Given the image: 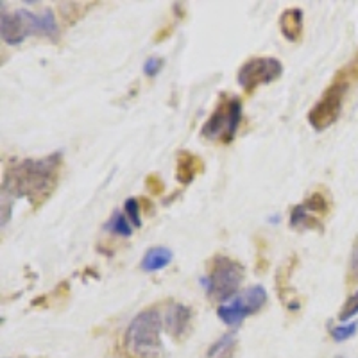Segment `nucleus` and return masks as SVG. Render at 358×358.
<instances>
[{
  "mask_svg": "<svg viewBox=\"0 0 358 358\" xmlns=\"http://www.w3.org/2000/svg\"><path fill=\"white\" fill-rule=\"evenodd\" d=\"M62 159V152H54L41 159H24L9 165L2 181L4 197H27L34 208L43 204L57 187Z\"/></svg>",
  "mask_w": 358,
  "mask_h": 358,
  "instance_id": "obj_1",
  "label": "nucleus"
},
{
  "mask_svg": "<svg viewBox=\"0 0 358 358\" xmlns=\"http://www.w3.org/2000/svg\"><path fill=\"white\" fill-rule=\"evenodd\" d=\"M163 326V315L156 308L140 312L126 330L124 346L127 353L133 358H162Z\"/></svg>",
  "mask_w": 358,
  "mask_h": 358,
  "instance_id": "obj_2",
  "label": "nucleus"
},
{
  "mask_svg": "<svg viewBox=\"0 0 358 358\" xmlns=\"http://www.w3.org/2000/svg\"><path fill=\"white\" fill-rule=\"evenodd\" d=\"M245 271L241 264L226 255H217L212 260L210 276L201 278V285L206 294L217 301H229L241 289Z\"/></svg>",
  "mask_w": 358,
  "mask_h": 358,
  "instance_id": "obj_3",
  "label": "nucleus"
},
{
  "mask_svg": "<svg viewBox=\"0 0 358 358\" xmlns=\"http://www.w3.org/2000/svg\"><path fill=\"white\" fill-rule=\"evenodd\" d=\"M242 122V101L231 95H222L215 110L204 122L201 134L210 142L231 143Z\"/></svg>",
  "mask_w": 358,
  "mask_h": 358,
  "instance_id": "obj_4",
  "label": "nucleus"
},
{
  "mask_svg": "<svg viewBox=\"0 0 358 358\" xmlns=\"http://www.w3.org/2000/svg\"><path fill=\"white\" fill-rule=\"evenodd\" d=\"M348 88H350V79L342 72H338L334 81H331V85L324 90L322 97L310 110L308 122L313 129L324 131L337 122V118L341 117Z\"/></svg>",
  "mask_w": 358,
  "mask_h": 358,
  "instance_id": "obj_5",
  "label": "nucleus"
},
{
  "mask_svg": "<svg viewBox=\"0 0 358 358\" xmlns=\"http://www.w3.org/2000/svg\"><path fill=\"white\" fill-rule=\"evenodd\" d=\"M267 303V290L262 285H252L229 301L222 303L217 308V315L222 322L229 326H238L245 317L257 313Z\"/></svg>",
  "mask_w": 358,
  "mask_h": 358,
  "instance_id": "obj_6",
  "label": "nucleus"
},
{
  "mask_svg": "<svg viewBox=\"0 0 358 358\" xmlns=\"http://www.w3.org/2000/svg\"><path fill=\"white\" fill-rule=\"evenodd\" d=\"M281 73L283 65L276 57H251L241 66L236 81L245 94H252L258 86L280 79Z\"/></svg>",
  "mask_w": 358,
  "mask_h": 358,
  "instance_id": "obj_7",
  "label": "nucleus"
},
{
  "mask_svg": "<svg viewBox=\"0 0 358 358\" xmlns=\"http://www.w3.org/2000/svg\"><path fill=\"white\" fill-rule=\"evenodd\" d=\"M0 34L8 45H20L29 34H34V13L27 9H17L11 13L2 9Z\"/></svg>",
  "mask_w": 358,
  "mask_h": 358,
  "instance_id": "obj_8",
  "label": "nucleus"
},
{
  "mask_svg": "<svg viewBox=\"0 0 358 358\" xmlns=\"http://www.w3.org/2000/svg\"><path fill=\"white\" fill-rule=\"evenodd\" d=\"M163 322H165V328H167L169 334L174 338H178V341H181V338L187 337L188 328H190V306L171 305L167 308V312H165V315H163Z\"/></svg>",
  "mask_w": 358,
  "mask_h": 358,
  "instance_id": "obj_9",
  "label": "nucleus"
},
{
  "mask_svg": "<svg viewBox=\"0 0 358 358\" xmlns=\"http://www.w3.org/2000/svg\"><path fill=\"white\" fill-rule=\"evenodd\" d=\"M204 171V163L199 156L188 151H181L176 162V179L181 185H190L197 174Z\"/></svg>",
  "mask_w": 358,
  "mask_h": 358,
  "instance_id": "obj_10",
  "label": "nucleus"
},
{
  "mask_svg": "<svg viewBox=\"0 0 358 358\" xmlns=\"http://www.w3.org/2000/svg\"><path fill=\"white\" fill-rule=\"evenodd\" d=\"M281 34L289 41H297L303 34V11L299 8H290L281 13L280 17Z\"/></svg>",
  "mask_w": 358,
  "mask_h": 358,
  "instance_id": "obj_11",
  "label": "nucleus"
},
{
  "mask_svg": "<svg viewBox=\"0 0 358 358\" xmlns=\"http://www.w3.org/2000/svg\"><path fill=\"white\" fill-rule=\"evenodd\" d=\"M172 262V251L167 248H151L142 260V268L147 273H156Z\"/></svg>",
  "mask_w": 358,
  "mask_h": 358,
  "instance_id": "obj_12",
  "label": "nucleus"
},
{
  "mask_svg": "<svg viewBox=\"0 0 358 358\" xmlns=\"http://www.w3.org/2000/svg\"><path fill=\"white\" fill-rule=\"evenodd\" d=\"M34 34H41V36L56 40L57 34H59V27H57V20L54 17L52 9L34 13Z\"/></svg>",
  "mask_w": 358,
  "mask_h": 358,
  "instance_id": "obj_13",
  "label": "nucleus"
},
{
  "mask_svg": "<svg viewBox=\"0 0 358 358\" xmlns=\"http://www.w3.org/2000/svg\"><path fill=\"white\" fill-rule=\"evenodd\" d=\"M290 226L296 229H315L319 228V220L310 217V212L303 204H297V206L292 208V213H290Z\"/></svg>",
  "mask_w": 358,
  "mask_h": 358,
  "instance_id": "obj_14",
  "label": "nucleus"
},
{
  "mask_svg": "<svg viewBox=\"0 0 358 358\" xmlns=\"http://www.w3.org/2000/svg\"><path fill=\"white\" fill-rule=\"evenodd\" d=\"M104 228H106L110 233H113V235H120V236H131V233H133L129 219L120 212H115Z\"/></svg>",
  "mask_w": 358,
  "mask_h": 358,
  "instance_id": "obj_15",
  "label": "nucleus"
},
{
  "mask_svg": "<svg viewBox=\"0 0 358 358\" xmlns=\"http://www.w3.org/2000/svg\"><path fill=\"white\" fill-rule=\"evenodd\" d=\"M303 206H305L310 213H321V215L328 213V210H330V203H328V199H326L322 194H319V192L312 194V196L303 203Z\"/></svg>",
  "mask_w": 358,
  "mask_h": 358,
  "instance_id": "obj_16",
  "label": "nucleus"
},
{
  "mask_svg": "<svg viewBox=\"0 0 358 358\" xmlns=\"http://www.w3.org/2000/svg\"><path fill=\"white\" fill-rule=\"evenodd\" d=\"M358 331V321L355 322H344V324H338L335 326V328H331V337H334V341L337 342H344L348 341V338L355 337V334Z\"/></svg>",
  "mask_w": 358,
  "mask_h": 358,
  "instance_id": "obj_17",
  "label": "nucleus"
},
{
  "mask_svg": "<svg viewBox=\"0 0 358 358\" xmlns=\"http://www.w3.org/2000/svg\"><path fill=\"white\" fill-rule=\"evenodd\" d=\"M124 210H126V217L129 219V222L133 224V226H142V219H140V204L136 199H127L126 203H124Z\"/></svg>",
  "mask_w": 358,
  "mask_h": 358,
  "instance_id": "obj_18",
  "label": "nucleus"
},
{
  "mask_svg": "<svg viewBox=\"0 0 358 358\" xmlns=\"http://www.w3.org/2000/svg\"><path fill=\"white\" fill-rule=\"evenodd\" d=\"M357 313H358V292H355L353 296L348 297V301L342 305L341 313H338V319L344 322L348 321V319L353 317V315H357Z\"/></svg>",
  "mask_w": 358,
  "mask_h": 358,
  "instance_id": "obj_19",
  "label": "nucleus"
},
{
  "mask_svg": "<svg viewBox=\"0 0 358 358\" xmlns=\"http://www.w3.org/2000/svg\"><path fill=\"white\" fill-rule=\"evenodd\" d=\"M233 344H235V335H233V334L231 335H224L222 338H219V341H217L215 344L210 348V350H208V357L213 358L215 355L222 353V351H229V350H231Z\"/></svg>",
  "mask_w": 358,
  "mask_h": 358,
  "instance_id": "obj_20",
  "label": "nucleus"
},
{
  "mask_svg": "<svg viewBox=\"0 0 358 358\" xmlns=\"http://www.w3.org/2000/svg\"><path fill=\"white\" fill-rule=\"evenodd\" d=\"M162 69H163L162 57H149V59L143 63V73H145L147 78H155V76H158V72Z\"/></svg>",
  "mask_w": 358,
  "mask_h": 358,
  "instance_id": "obj_21",
  "label": "nucleus"
},
{
  "mask_svg": "<svg viewBox=\"0 0 358 358\" xmlns=\"http://www.w3.org/2000/svg\"><path fill=\"white\" fill-rule=\"evenodd\" d=\"M351 283H358V241L355 242L353 251H351L350 258V273H348Z\"/></svg>",
  "mask_w": 358,
  "mask_h": 358,
  "instance_id": "obj_22",
  "label": "nucleus"
},
{
  "mask_svg": "<svg viewBox=\"0 0 358 358\" xmlns=\"http://www.w3.org/2000/svg\"><path fill=\"white\" fill-rule=\"evenodd\" d=\"M145 183H147V190L151 192V194H162V192L165 190V185H163L162 178L156 174L149 176Z\"/></svg>",
  "mask_w": 358,
  "mask_h": 358,
  "instance_id": "obj_23",
  "label": "nucleus"
},
{
  "mask_svg": "<svg viewBox=\"0 0 358 358\" xmlns=\"http://www.w3.org/2000/svg\"><path fill=\"white\" fill-rule=\"evenodd\" d=\"M337 358H342V357H337Z\"/></svg>",
  "mask_w": 358,
  "mask_h": 358,
  "instance_id": "obj_24",
  "label": "nucleus"
}]
</instances>
